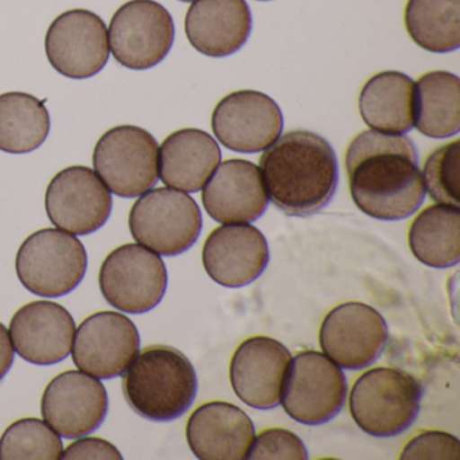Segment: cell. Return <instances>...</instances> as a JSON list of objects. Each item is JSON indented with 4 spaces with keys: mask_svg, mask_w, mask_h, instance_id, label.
<instances>
[{
    "mask_svg": "<svg viewBox=\"0 0 460 460\" xmlns=\"http://www.w3.org/2000/svg\"><path fill=\"white\" fill-rule=\"evenodd\" d=\"M254 438L252 419L234 403H204L188 420V444L198 459H247Z\"/></svg>",
    "mask_w": 460,
    "mask_h": 460,
    "instance_id": "44dd1931",
    "label": "cell"
},
{
    "mask_svg": "<svg viewBox=\"0 0 460 460\" xmlns=\"http://www.w3.org/2000/svg\"><path fill=\"white\" fill-rule=\"evenodd\" d=\"M269 263L265 235L254 226L228 225L217 227L203 247V265L219 285L241 288L258 279Z\"/></svg>",
    "mask_w": 460,
    "mask_h": 460,
    "instance_id": "d6986e66",
    "label": "cell"
},
{
    "mask_svg": "<svg viewBox=\"0 0 460 460\" xmlns=\"http://www.w3.org/2000/svg\"><path fill=\"white\" fill-rule=\"evenodd\" d=\"M409 247L414 257L435 269L457 265L460 260V211L457 207H428L409 228Z\"/></svg>",
    "mask_w": 460,
    "mask_h": 460,
    "instance_id": "484cf974",
    "label": "cell"
},
{
    "mask_svg": "<svg viewBox=\"0 0 460 460\" xmlns=\"http://www.w3.org/2000/svg\"><path fill=\"white\" fill-rule=\"evenodd\" d=\"M460 142L436 149L425 161L424 185L438 204L459 208Z\"/></svg>",
    "mask_w": 460,
    "mask_h": 460,
    "instance_id": "f546056e",
    "label": "cell"
},
{
    "mask_svg": "<svg viewBox=\"0 0 460 460\" xmlns=\"http://www.w3.org/2000/svg\"><path fill=\"white\" fill-rule=\"evenodd\" d=\"M99 287L107 303L120 312L146 314L165 296L168 271L155 252L142 244H123L102 263Z\"/></svg>",
    "mask_w": 460,
    "mask_h": 460,
    "instance_id": "9c48e42d",
    "label": "cell"
},
{
    "mask_svg": "<svg viewBox=\"0 0 460 460\" xmlns=\"http://www.w3.org/2000/svg\"><path fill=\"white\" fill-rule=\"evenodd\" d=\"M261 2H266V0H261Z\"/></svg>",
    "mask_w": 460,
    "mask_h": 460,
    "instance_id": "d590c367",
    "label": "cell"
},
{
    "mask_svg": "<svg viewBox=\"0 0 460 460\" xmlns=\"http://www.w3.org/2000/svg\"><path fill=\"white\" fill-rule=\"evenodd\" d=\"M45 52L50 66L63 76L91 79L109 63V29L90 10H69L50 23Z\"/></svg>",
    "mask_w": 460,
    "mask_h": 460,
    "instance_id": "8fae6325",
    "label": "cell"
},
{
    "mask_svg": "<svg viewBox=\"0 0 460 460\" xmlns=\"http://www.w3.org/2000/svg\"><path fill=\"white\" fill-rule=\"evenodd\" d=\"M252 28L246 0H195L185 17L188 41L208 58H227L238 52Z\"/></svg>",
    "mask_w": 460,
    "mask_h": 460,
    "instance_id": "7402d4cb",
    "label": "cell"
},
{
    "mask_svg": "<svg viewBox=\"0 0 460 460\" xmlns=\"http://www.w3.org/2000/svg\"><path fill=\"white\" fill-rule=\"evenodd\" d=\"M422 389L416 378L393 367L366 371L349 394V411L358 427L376 438L405 432L419 416Z\"/></svg>",
    "mask_w": 460,
    "mask_h": 460,
    "instance_id": "277c9868",
    "label": "cell"
},
{
    "mask_svg": "<svg viewBox=\"0 0 460 460\" xmlns=\"http://www.w3.org/2000/svg\"><path fill=\"white\" fill-rule=\"evenodd\" d=\"M292 355L276 339L254 336L234 352L230 366L231 385L246 405L260 411L281 402L282 387Z\"/></svg>",
    "mask_w": 460,
    "mask_h": 460,
    "instance_id": "e0dca14e",
    "label": "cell"
},
{
    "mask_svg": "<svg viewBox=\"0 0 460 460\" xmlns=\"http://www.w3.org/2000/svg\"><path fill=\"white\" fill-rule=\"evenodd\" d=\"M346 395L347 379L341 368L327 355L305 349L290 360L279 403L296 421L320 425L343 409Z\"/></svg>",
    "mask_w": 460,
    "mask_h": 460,
    "instance_id": "ba28073f",
    "label": "cell"
},
{
    "mask_svg": "<svg viewBox=\"0 0 460 460\" xmlns=\"http://www.w3.org/2000/svg\"><path fill=\"white\" fill-rule=\"evenodd\" d=\"M247 459L305 460L308 459V451L295 433L281 428H270L254 438Z\"/></svg>",
    "mask_w": 460,
    "mask_h": 460,
    "instance_id": "4dcf8cb0",
    "label": "cell"
},
{
    "mask_svg": "<svg viewBox=\"0 0 460 460\" xmlns=\"http://www.w3.org/2000/svg\"><path fill=\"white\" fill-rule=\"evenodd\" d=\"M271 203L289 217L322 211L338 188V158L323 137L290 131L277 139L260 160Z\"/></svg>",
    "mask_w": 460,
    "mask_h": 460,
    "instance_id": "7a4b0ae2",
    "label": "cell"
},
{
    "mask_svg": "<svg viewBox=\"0 0 460 460\" xmlns=\"http://www.w3.org/2000/svg\"><path fill=\"white\" fill-rule=\"evenodd\" d=\"M15 351L26 362L50 366L68 357L76 324L68 309L53 301H33L18 309L10 323Z\"/></svg>",
    "mask_w": 460,
    "mask_h": 460,
    "instance_id": "ac0fdd59",
    "label": "cell"
},
{
    "mask_svg": "<svg viewBox=\"0 0 460 460\" xmlns=\"http://www.w3.org/2000/svg\"><path fill=\"white\" fill-rule=\"evenodd\" d=\"M50 133V115L45 103L26 93L0 95V150L26 155L39 149Z\"/></svg>",
    "mask_w": 460,
    "mask_h": 460,
    "instance_id": "4316f807",
    "label": "cell"
},
{
    "mask_svg": "<svg viewBox=\"0 0 460 460\" xmlns=\"http://www.w3.org/2000/svg\"><path fill=\"white\" fill-rule=\"evenodd\" d=\"M107 411L106 387L82 371L58 374L42 395V417L63 438H77L95 432L103 424Z\"/></svg>",
    "mask_w": 460,
    "mask_h": 460,
    "instance_id": "2e32d148",
    "label": "cell"
},
{
    "mask_svg": "<svg viewBox=\"0 0 460 460\" xmlns=\"http://www.w3.org/2000/svg\"><path fill=\"white\" fill-rule=\"evenodd\" d=\"M14 363V349H13L10 332L0 323V381L6 376Z\"/></svg>",
    "mask_w": 460,
    "mask_h": 460,
    "instance_id": "836d02e7",
    "label": "cell"
},
{
    "mask_svg": "<svg viewBox=\"0 0 460 460\" xmlns=\"http://www.w3.org/2000/svg\"><path fill=\"white\" fill-rule=\"evenodd\" d=\"M158 152L149 131L133 125L115 126L99 138L93 168L110 192L138 198L157 184Z\"/></svg>",
    "mask_w": 460,
    "mask_h": 460,
    "instance_id": "52a82bcc",
    "label": "cell"
},
{
    "mask_svg": "<svg viewBox=\"0 0 460 460\" xmlns=\"http://www.w3.org/2000/svg\"><path fill=\"white\" fill-rule=\"evenodd\" d=\"M405 28L414 44L430 53L460 47V0H408Z\"/></svg>",
    "mask_w": 460,
    "mask_h": 460,
    "instance_id": "83f0119b",
    "label": "cell"
},
{
    "mask_svg": "<svg viewBox=\"0 0 460 460\" xmlns=\"http://www.w3.org/2000/svg\"><path fill=\"white\" fill-rule=\"evenodd\" d=\"M387 324L373 306L344 303L323 320L320 346L332 362L347 370L373 365L386 347Z\"/></svg>",
    "mask_w": 460,
    "mask_h": 460,
    "instance_id": "4fadbf2b",
    "label": "cell"
},
{
    "mask_svg": "<svg viewBox=\"0 0 460 460\" xmlns=\"http://www.w3.org/2000/svg\"><path fill=\"white\" fill-rule=\"evenodd\" d=\"M180 2H184V4H190V2H195V0H180Z\"/></svg>",
    "mask_w": 460,
    "mask_h": 460,
    "instance_id": "e575fe53",
    "label": "cell"
},
{
    "mask_svg": "<svg viewBox=\"0 0 460 460\" xmlns=\"http://www.w3.org/2000/svg\"><path fill=\"white\" fill-rule=\"evenodd\" d=\"M222 160L217 142L198 128L174 131L158 152V176L166 187L199 192Z\"/></svg>",
    "mask_w": 460,
    "mask_h": 460,
    "instance_id": "603a6c76",
    "label": "cell"
},
{
    "mask_svg": "<svg viewBox=\"0 0 460 460\" xmlns=\"http://www.w3.org/2000/svg\"><path fill=\"white\" fill-rule=\"evenodd\" d=\"M63 451L58 433L39 419L18 420L0 438V460H58Z\"/></svg>",
    "mask_w": 460,
    "mask_h": 460,
    "instance_id": "f1b7e54d",
    "label": "cell"
},
{
    "mask_svg": "<svg viewBox=\"0 0 460 460\" xmlns=\"http://www.w3.org/2000/svg\"><path fill=\"white\" fill-rule=\"evenodd\" d=\"M198 376L179 349L152 346L134 358L122 389L130 408L150 421H172L185 413L198 394Z\"/></svg>",
    "mask_w": 460,
    "mask_h": 460,
    "instance_id": "3957f363",
    "label": "cell"
},
{
    "mask_svg": "<svg viewBox=\"0 0 460 460\" xmlns=\"http://www.w3.org/2000/svg\"><path fill=\"white\" fill-rule=\"evenodd\" d=\"M414 84L401 72H381L371 77L360 91L363 122L381 133H409L414 125Z\"/></svg>",
    "mask_w": 460,
    "mask_h": 460,
    "instance_id": "cb8c5ba5",
    "label": "cell"
},
{
    "mask_svg": "<svg viewBox=\"0 0 460 460\" xmlns=\"http://www.w3.org/2000/svg\"><path fill=\"white\" fill-rule=\"evenodd\" d=\"M284 117L270 96L238 91L223 98L212 114V130L220 144L236 153H260L281 136Z\"/></svg>",
    "mask_w": 460,
    "mask_h": 460,
    "instance_id": "9a60e30c",
    "label": "cell"
},
{
    "mask_svg": "<svg viewBox=\"0 0 460 460\" xmlns=\"http://www.w3.org/2000/svg\"><path fill=\"white\" fill-rule=\"evenodd\" d=\"M45 208L56 227L75 235H88L103 227L111 217L112 196L95 171L69 166L48 185Z\"/></svg>",
    "mask_w": 460,
    "mask_h": 460,
    "instance_id": "7c38bea8",
    "label": "cell"
},
{
    "mask_svg": "<svg viewBox=\"0 0 460 460\" xmlns=\"http://www.w3.org/2000/svg\"><path fill=\"white\" fill-rule=\"evenodd\" d=\"M109 42L115 60L125 68H155L173 47V18L155 0H130L112 15Z\"/></svg>",
    "mask_w": 460,
    "mask_h": 460,
    "instance_id": "30bf717a",
    "label": "cell"
},
{
    "mask_svg": "<svg viewBox=\"0 0 460 460\" xmlns=\"http://www.w3.org/2000/svg\"><path fill=\"white\" fill-rule=\"evenodd\" d=\"M131 235L142 246L165 257L190 250L198 241L203 217L187 193L171 188L147 190L131 207Z\"/></svg>",
    "mask_w": 460,
    "mask_h": 460,
    "instance_id": "8992f818",
    "label": "cell"
},
{
    "mask_svg": "<svg viewBox=\"0 0 460 460\" xmlns=\"http://www.w3.org/2000/svg\"><path fill=\"white\" fill-rule=\"evenodd\" d=\"M88 255L84 244L66 231L44 228L21 244L15 270L21 284L42 297L74 292L84 279Z\"/></svg>",
    "mask_w": 460,
    "mask_h": 460,
    "instance_id": "5b68a950",
    "label": "cell"
},
{
    "mask_svg": "<svg viewBox=\"0 0 460 460\" xmlns=\"http://www.w3.org/2000/svg\"><path fill=\"white\" fill-rule=\"evenodd\" d=\"M400 457L403 460H457L460 457L459 438L441 430H424L409 440Z\"/></svg>",
    "mask_w": 460,
    "mask_h": 460,
    "instance_id": "1f68e13d",
    "label": "cell"
},
{
    "mask_svg": "<svg viewBox=\"0 0 460 460\" xmlns=\"http://www.w3.org/2000/svg\"><path fill=\"white\" fill-rule=\"evenodd\" d=\"M61 459L66 460H87V459H123L122 454L119 449L99 438H77L74 443L66 447V451H63Z\"/></svg>",
    "mask_w": 460,
    "mask_h": 460,
    "instance_id": "d6a6232c",
    "label": "cell"
},
{
    "mask_svg": "<svg viewBox=\"0 0 460 460\" xmlns=\"http://www.w3.org/2000/svg\"><path fill=\"white\" fill-rule=\"evenodd\" d=\"M204 208L222 225L255 222L265 214L269 196L260 168L250 161H225L201 193Z\"/></svg>",
    "mask_w": 460,
    "mask_h": 460,
    "instance_id": "ffe728a7",
    "label": "cell"
},
{
    "mask_svg": "<svg viewBox=\"0 0 460 460\" xmlns=\"http://www.w3.org/2000/svg\"><path fill=\"white\" fill-rule=\"evenodd\" d=\"M75 335V365L99 379L123 376L141 344L138 328L119 312L93 314L80 324Z\"/></svg>",
    "mask_w": 460,
    "mask_h": 460,
    "instance_id": "5bb4252c",
    "label": "cell"
},
{
    "mask_svg": "<svg viewBox=\"0 0 460 460\" xmlns=\"http://www.w3.org/2000/svg\"><path fill=\"white\" fill-rule=\"evenodd\" d=\"M419 133L441 139L460 130V83L456 75L433 71L414 84V125Z\"/></svg>",
    "mask_w": 460,
    "mask_h": 460,
    "instance_id": "d4e9b609",
    "label": "cell"
},
{
    "mask_svg": "<svg viewBox=\"0 0 460 460\" xmlns=\"http://www.w3.org/2000/svg\"><path fill=\"white\" fill-rule=\"evenodd\" d=\"M346 171L355 206L374 219H406L424 201L417 149L402 134H358L347 149Z\"/></svg>",
    "mask_w": 460,
    "mask_h": 460,
    "instance_id": "6da1fadb",
    "label": "cell"
}]
</instances>
